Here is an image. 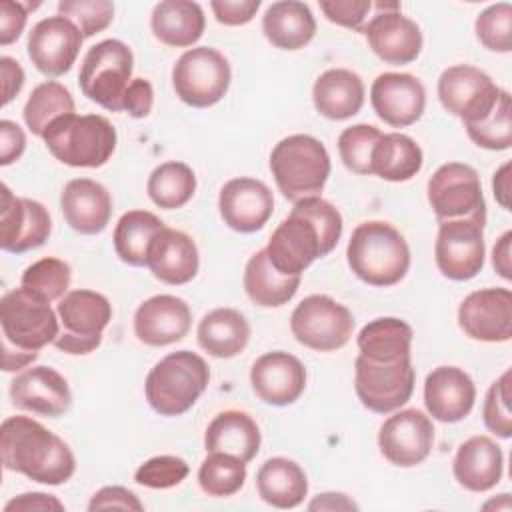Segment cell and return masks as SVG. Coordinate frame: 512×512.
Wrapping results in <instances>:
<instances>
[{"label": "cell", "instance_id": "1", "mask_svg": "<svg viewBox=\"0 0 512 512\" xmlns=\"http://www.w3.org/2000/svg\"><path fill=\"white\" fill-rule=\"evenodd\" d=\"M340 236L342 216L338 208L320 196H308L294 202L264 250L278 272L302 276L316 258L336 248Z\"/></svg>", "mask_w": 512, "mask_h": 512}, {"label": "cell", "instance_id": "2", "mask_svg": "<svg viewBox=\"0 0 512 512\" xmlns=\"http://www.w3.org/2000/svg\"><path fill=\"white\" fill-rule=\"evenodd\" d=\"M2 464L10 472L60 486L76 472V458L70 446L30 416H8L0 426Z\"/></svg>", "mask_w": 512, "mask_h": 512}, {"label": "cell", "instance_id": "3", "mask_svg": "<svg viewBox=\"0 0 512 512\" xmlns=\"http://www.w3.org/2000/svg\"><path fill=\"white\" fill-rule=\"evenodd\" d=\"M58 322L50 302L24 286L6 292L0 300L2 370L18 372L30 366L40 350L58 338Z\"/></svg>", "mask_w": 512, "mask_h": 512}, {"label": "cell", "instance_id": "4", "mask_svg": "<svg viewBox=\"0 0 512 512\" xmlns=\"http://www.w3.org/2000/svg\"><path fill=\"white\" fill-rule=\"evenodd\" d=\"M346 260L356 278L386 288L408 274L410 248L392 224L370 220L354 228L346 246Z\"/></svg>", "mask_w": 512, "mask_h": 512}, {"label": "cell", "instance_id": "5", "mask_svg": "<svg viewBox=\"0 0 512 512\" xmlns=\"http://www.w3.org/2000/svg\"><path fill=\"white\" fill-rule=\"evenodd\" d=\"M210 382L206 360L190 350L170 352L148 372L144 394L150 408L160 416H180L188 412L204 394Z\"/></svg>", "mask_w": 512, "mask_h": 512}, {"label": "cell", "instance_id": "6", "mask_svg": "<svg viewBox=\"0 0 512 512\" xmlns=\"http://www.w3.org/2000/svg\"><path fill=\"white\" fill-rule=\"evenodd\" d=\"M48 152L72 168H100L116 150V128L100 114H66L42 136Z\"/></svg>", "mask_w": 512, "mask_h": 512}, {"label": "cell", "instance_id": "7", "mask_svg": "<svg viewBox=\"0 0 512 512\" xmlns=\"http://www.w3.org/2000/svg\"><path fill=\"white\" fill-rule=\"evenodd\" d=\"M270 172L282 196L298 202L322 192L330 176V156L318 138L292 134L272 148Z\"/></svg>", "mask_w": 512, "mask_h": 512}, {"label": "cell", "instance_id": "8", "mask_svg": "<svg viewBox=\"0 0 512 512\" xmlns=\"http://www.w3.org/2000/svg\"><path fill=\"white\" fill-rule=\"evenodd\" d=\"M132 50L114 38L94 44L80 66L78 84L82 94L110 112L124 110V94L132 82Z\"/></svg>", "mask_w": 512, "mask_h": 512}, {"label": "cell", "instance_id": "9", "mask_svg": "<svg viewBox=\"0 0 512 512\" xmlns=\"http://www.w3.org/2000/svg\"><path fill=\"white\" fill-rule=\"evenodd\" d=\"M56 314L62 330L54 346L60 352L82 356L100 346L102 332L112 320V304L100 292L78 288L60 300Z\"/></svg>", "mask_w": 512, "mask_h": 512}, {"label": "cell", "instance_id": "10", "mask_svg": "<svg viewBox=\"0 0 512 512\" xmlns=\"http://www.w3.org/2000/svg\"><path fill=\"white\" fill-rule=\"evenodd\" d=\"M232 70L222 52L210 46L186 50L172 68L176 96L192 108L218 104L230 88Z\"/></svg>", "mask_w": 512, "mask_h": 512}, {"label": "cell", "instance_id": "11", "mask_svg": "<svg viewBox=\"0 0 512 512\" xmlns=\"http://www.w3.org/2000/svg\"><path fill=\"white\" fill-rule=\"evenodd\" d=\"M292 336L316 352H334L346 346L354 332L352 312L326 294L306 296L290 316Z\"/></svg>", "mask_w": 512, "mask_h": 512}, {"label": "cell", "instance_id": "12", "mask_svg": "<svg viewBox=\"0 0 512 512\" xmlns=\"http://www.w3.org/2000/svg\"><path fill=\"white\" fill-rule=\"evenodd\" d=\"M438 236L434 242L436 266L448 280L464 282L474 278L486 256L484 224L486 214L438 222Z\"/></svg>", "mask_w": 512, "mask_h": 512}, {"label": "cell", "instance_id": "13", "mask_svg": "<svg viewBox=\"0 0 512 512\" xmlns=\"http://www.w3.org/2000/svg\"><path fill=\"white\" fill-rule=\"evenodd\" d=\"M414 368L410 358L394 362H374L356 356L354 390L364 408L376 414L400 410L414 392Z\"/></svg>", "mask_w": 512, "mask_h": 512}, {"label": "cell", "instance_id": "14", "mask_svg": "<svg viewBox=\"0 0 512 512\" xmlns=\"http://www.w3.org/2000/svg\"><path fill=\"white\" fill-rule=\"evenodd\" d=\"M500 90L486 72L470 64L448 66L438 78L440 104L464 124L486 118L496 106Z\"/></svg>", "mask_w": 512, "mask_h": 512}, {"label": "cell", "instance_id": "15", "mask_svg": "<svg viewBox=\"0 0 512 512\" xmlns=\"http://www.w3.org/2000/svg\"><path fill=\"white\" fill-rule=\"evenodd\" d=\"M428 202L438 222L486 214L478 172L462 162L442 164L428 180Z\"/></svg>", "mask_w": 512, "mask_h": 512}, {"label": "cell", "instance_id": "16", "mask_svg": "<svg viewBox=\"0 0 512 512\" xmlns=\"http://www.w3.org/2000/svg\"><path fill=\"white\" fill-rule=\"evenodd\" d=\"M378 14L362 28L372 52L386 64L402 66L414 62L422 52L420 26L400 12L396 2H378Z\"/></svg>", "mask_w": 512, "mask_h": 512}, {"label": "cell", "instance_id": "17", "mask_svg": "<svg viewBox=\"0 0 512 512\" xmlns=\"http://www.w3.org/2000/svg\"><path fill=\"white\" fill-rule=\"evenodd\" d=\"M434 444L432 420L416 410L406 408L388 416L378 432L382 456L400 468H412L430 456Z\"/></svg>", "mask_w": 512, "mask_h": 512}, {"label": "cell", "instance_id": "18", "mask_svg": "<svg viewBox=\"0 0 512 512\" xmlns=\"http://www.w3.org/2000/svg\"><path fill=\"white\" fill-rule=\"evenodd\" d=\"M84 36L62 14L42 18L28 34V58L44 76L58 78L66 74L78 58Z\"/></svg>", "mask_w": 512, "mask_h": 512}, {"label": "cell", "instance_id": "19", "mask_svg": "<svg viewBox=\"0 0 512 512\" xmlns=\"http://www.w3.org/2000/svg\"><path fill=\"white\" fill-rule=\"evenodd\" d=\"M0 206V248L4 252L24 254L40 248L48 240L52 220L44 204L32 198L14 196L12 190L2 184Z\"/></svg>", "mask_w": 512, "mask_h": 512}, {"label": "cell", "instance_id": "20", "mask_svg": "<svg viewBox=\"0 0 512 512\" xmlns=\"http://www.w3.org/2000/svg\"><path fill=\"white\" fill-rule=\"evenodd\" d=\"M458 326L478 342H508L512 338V292L508 288L470 292L458 306Z\"/></svg>", "mask_w": 512, "mask_h": 512}, {"label": "cell", "instance_id": "21", "mask_svg": "<svg viewBox=\"0 0 512 512\" xmlns=\"http://www.w3.org/2000/svg\"><path fill=\"white\" fill-rule=\"evenodd\" d=\"M370 104L384 124L406 128L424 114L426 88L412 74L384 72L370 86Z\"/></svg>", "mask_w": 512, "mask_h": 512}, {"label": "cell", "instance_id": "22", "mask_svg": "<svg viewBox=\"0 0 512 512\" xmlns=\"http://www.w3.org/2000/svg\"><path fill=\"white\" fill-rule=\"evenodd\" d=\"M218 210L228 228L240 234H252L270 220L274 196L262 180L240 176L220 188Z\"/></svg>", "mask_w": 512, "mask_h": 512}, {"label": "cell", "instance_id": "23", "mask_svg": "<svg viewBox=\"0 0 512 512\" xmlns=\"http://www.w3.org/2000/svg\"><path fill=\"white\" fill-rule=\"evenodd\" d=\"M250 386L264 404L288 406L306 388V368L288 352H266L250 368Z\"/></svg>", "mask_w": 512, "mask_h": 512}, {"label": "cell", "instance_id": "24", "mask_svg": "<svg viewBox=\"0 0 512 512\" xmlns=\"http://www.w3.org/2000/svg\"><path fill=\"white\" fill-rule=\"evenodd\" d=\"M12 404L20 410L58 418L72 404V392L66 378L50 366H32L22 370L10 382Z\"/></svg>", "mask_w": 512, "mask_h": 512}, {"label": "cell", "instance_id": "25", "mask_svg": "<svg viewBox=\"0 0 512 512\" xmlns=\"http://www.w3.org/2000/svg\"><path fill=\"white\" fill-rule=\"evenodd\" d=\"M192 326L190 306L172 294H156L134 312L136 338L152 348L180 342Z\"/></svg>", "mask_w": 512, "mask_h": 512}, {"label": "cell", "instance_id": "26", "mask_svg": "<svg viewBox=\"0 0 512 512\" xmlns=\"http://www.w3.org/2000/svg\"><path fill=\"white\" fill-rule=\"evenodd\" d=\"M476 400L472 378L458 366H438L424 380V404L428 414L446 424L464 420Z\"/></svg>", "mask_w": 512, "mask_h": 512}, {"label": "cell", "instance_id": "27", "mask_svg": "<svg viewBox=\"0 0 512 512\" xmlns=\"http://www.w3.org/2000/svg\"><path fill=\"white\" fill-rule=\"evenodd\" d=\"M60 210L66 224L84 236L100 234L112 216L110 192L96 180L74 178L64 184Z\"/></svg>", "mask_w": 512, "mask_h": 512}, {"label": "cell", "instance_id": "28", "mask_svg": "<svg viewBox=\"0 0 512 512\" xmlns=\"http://www.w3.org/2000/svg\"><path fill=\"white\" fill-rule=\"evenodd\" d=\"M200 266V256L194 240L174 228H164L156 234L148 250V268L164 284H188Z\"/></svg>", "mask_w": 512, "mask_h": 512}, {"label": "cell", "instance_id": "29", "mask_svg": "<svg viewBox=\"0 0 512 512\" xmlns=\"http://www.w3.org/2000/svg\"><path fill=\"white\" fill-rule=\"evenodd\" d=\"M452 472L456 482L470 492L492 490L504 472V454L488 436H472L456 450Z\"/></svg>", "mask_w": 512, "mask_h": 512}, {"label": "cell", "instance_id": "30", "mask_svg": "<svg viewBox=\"0 0 512 512\" xmlns=\"http://www.w3.org/2000/svg\"><path fill=\"white\" fill-rule=\"evenodd\" d=\"M312 102L320 116L328 120H348L364 106V82L352 70L330 68L316 78Z\"/></svg>", "mask_w": 512, "mask_h": 512}, {"label": "cell", "instance_id": "31", "mask_svg": "<svg viewBox=\"0 0 512 512\" xmlns=\"http://www.w3.org/2000/svg\"><path fill=\"white\" fill-rule=\"evenodd\" d=\"M260 442L262 436L258 424L252 416L240 410H224L216 414L204 432L206 452H226L246 464L256 458Z\"/></svg>", "mask_w": 512, "mask_h": 512}, {"label": "cell", "instance_id": "32", "mask_svg": "<svg viewBox=\"0 0 512 512\" xmlns=\"http://www.w3.org/2000/svg\"><path fill=\"white\" fill-rule=\"evenodd\" d=\"M266 40L280 50H300L312 42L316 20L308 4L298 0L272 2L262 16Z\"/></svg>", "mask_w": 512, "mask_h": 512}, {"label": "cell", "instance_id": "33", "mask_svg": "<svg viewBox=\"0 0 512 512\" xmlns=\"http://www.w3.org/2000/svg\"><path fill=\"white\" fill-rule=\"evenodd\" d=\"M150 28L162 44L172 48H188L202 38L206 18L198 2L164 0L154 6Z\"/></svg>", "mask_w": 512, "mask_h": 512}, {"label": "cell", "instance_id": "34", "mask_svg": "<svg viewBox=\"0 0 512 512\" xmlns=\"http://www.w3.org/2000/svg\"><path fill=\"white\" fill-rule=\"evenodd\" d=\"M258 496L274 508H296L308 494V478L302 466L290 458H268L256 474Z\"/></svg>", "mask_w": 512, "mask_h": 512}, {"label": "cell", "instance_id": "35", "mask_svg": "<svg viewBox=\"0 0 512 512\" xmlns=\"http://www.w3.org/2000/svg\"><path fill=\"white\" fill-rule=\"evenodd\" d=\"M196 338L200 348L210 356L234 358L250 340V324L234 308H214L202 316Z\"/></svg>", "mask_w": 512, "mask_h": 512}, {"label": "cell", "instance_id": "36", "mask_svg": "<svg viewBox=\"0 0 512 512\" xmlns=\"http://www.w3.org/2000/svg\"><path fill=\"white\" fill-rule=\"evenodd\" d=\"M300 286V276H288L278 272L266 250H258L250 256L244 268V290L248 298L262 308H278L294 298Z\"/></svg>", "mask_w": 512, "mask_h": 512}, {"label": "cell", "instance_id": "37", "mask_svg": "<svg viewBox=\"0 0 512 512\" xmlns=\"http://www.w3.org/2000/svg\"><path fill=\"white\" fill-rule=\"evenodd\" d=\"M412 328L408 322L384 316L368 322L356 336L360 356L374 362H394L410 358Z\"/></svg>", "mask_w": 512, "mask_h": 512}, {"label": "cell", "instance_id": "38", "mask_svg": "<svg viewBox=\"0 0 512 512\" xmlns=\"http://www.w3.org/2000/svg\"><path fill=\"white\" fill-rule=\"evenodd\" d=\"M424 164L422 148L406 134H382L372 150V174L388 182L414 178Z\"/></svg>", "mask_w": 512, "mask_h": 512}, {"label": "cell", "instance_id": "39", "mask_svg": "<svg viewBox=\"0 0 512 512\" xmlns=\"http://www.w3.org/2000/svg\"><path fill=\"white\" fill-rule=\"evenodd\" d=\"M164 222L148 210H128L116 222L112 242L116 256L130 266H148V250Z\"/></svg>", "mask_w": 512, "mask_h": 512}, {"label": "cell", "instance_id": "40", "mask_svg": "<svg viewBox=\"0 0 512 512\" xmlns=\"http://www.w3.org/2000/svg\"><path fill=\"white\" fill-rule=\"evenodd\" d=\"M146 192L158 208L176 210L192 200L196 192V176L184 162H164L148 176Z\"/></svg>", "mask_w": 512, "mask_h": 512}, {"label": "cell", "instance_id": "41", "mask_svg": "<svg viewBox=\"0 0 512 512\" xmlns=\"http://www.w3.org/2000/svg\"><path fill=\"white\" fill-rule=\"evenodd\" d=\"M66 114H74V98L70 90L56 80H46L38 84L30 92L22 110L28 130L40 138L54 120Z\"/></svg>", "mask_w": 512, "mask_h": 512}, {"label": "cell", "instance_id": "42", "mask_svg": "<svg viewBox=\"0 0 512 512\" xmlns=\"http://www.w3.org/2000/svg\"><path fill=\"white\" fill-rule=\"evenodd\" d=\"M246 482V462L226 452H208L198 468V484L204 494L234 496Z\"/></svg>", "mask_w": 512, "mask_h": 512}, {"label": "cell", "instance_id": "43", "mask_svg": "<svg viewBox=\"0 0 512 512\" xmlns=\"http://www.w3.org/2000/svg\"><path fill=\"white\" fill-rule=\"evenodd\" d=\"M70 280H72V270L68 262L46 256L32 262L22 272L20 286H24L26 290L40 296L46 302H54V300H62L68 294Z\"/></svg>", "mask_w": 512, "mask_h": 512}, {"label": "cell", "instance_id": "44", "mask_svg": "<svg viewBox=\"0 0 512 512\" xmlns=\"http://www.w3.org/2000/svg\"><path fill=\"white\" fill-rule=\"evenodd\" d=\"M468 138L486 150H508L512 146V104L510 94L500 90L492 112L480 122L464 124Z\"/></svg>", "mask_w": 512, "mask_h": 512}, {"label": "cell", "instance_id": "45", "mask_svg": "<svg viewBox=\"0 0 512 512\" xmlns=\"http://www.w3.org/2000/svg\"><path fill=\"white\" fill-rule=\"evenodd\" d=\"M382 132L370 124H354L338 136V152L342 164L360 176L372 174V150Z\"/></svg>", "mask_w": 512, "mask_h": 512}, {"label": "cell", "instance_id": "46", "mask_svg": "<svg viewBox=\"0 0 512 512\" xmlns=\"http://www.w3.org/2000/svg\"><path fill=\"white\" fill-rule=\"evenodd\" d=\"M476 38L480 44L492 52L512 50V6L508 2H498L482 10L474 24Z\"/></svg>", "mask_w": 512, "mask_h": 512}, {"label": "cell", "instance_id": "47", "mask_svg": "<svg viewBox=\"0 0 512 512\" xmlns=\"http://www.w3.org/2000/svg\"><path fill=\"white\" fill-rule=\"evenodd\" d=\"M58 12L68 18L84 38L106 30L114 20V4L108 0H60Z\"/></svg>", "mask_w": 512, "mask_h": 512}, {"label": "cell", "instance_id": "48", "mask_svg": "<svg viewBox=\"0 0 512 512\" xmlns=\"http://www.w3.org/2000/svg\"><path fill=\"white\" fill-rule=\"evenodd\" d=\"M510 378L512 372L506 370L496 382L490 384L484 406L482 418L484 426L496 434L498 438L508 440L512 436V410H510Z\"/></svg>", "mask_w": 512, "mask_h": 512}, {"label": "cell", "instance_id": "49", "mask_svg": "<svg viewBox=\"0 0 512 512\" xmlns=\"http://www.w3.org/2000/svg\"><path fill=\"white\" fill-rule=\"evenodd\" d=\"M190 472V466L180 456L162 454L148 458L142 462L134 472V482L152 488V490H166L178 486Z\"/></svg>", "mask_w": 512, "mask_h": 512}, {"label": "cell", "instance_id": "50", "mask_svg": "<svg viewBox=\"0 0 512 512\" xmlns=\"http://www.w3.org/2000/svg\"><path fill=\"white\" fill-rule=\"evenodd\" d=\"M372 8L370 0H322L320 10L332 24L362 32L364 20Z\"/></svg>", "mask_w": 512, "mask_h": 512}, {"label": "cell", "instance_id": "51", "mask_svg": "<svg viewBox=\"0 0 512 512\" xmlns=\"http://www.w3.org/2000/svg\"><path fill=\"white\" fill-rule=\"evenodd\" d=\"M88 510L96 512V510H144V504L140 502V498L124 488V486H104L98 492L92 494L90 502H88Z\"/></svg>", "mask_w": 512, "mask_h": 512}, {"label": "cell", "instance_id": "52", "mask_svg": "<svg viewBox=\"0 0 512 512\" xmlns=\"http://www.w3.org/2000/svg\"><path fill=\"white\" fill-rule=\"evenodd\" d=\"M260 4V0H212L210 8L220 24L242 26L256 16Z\"/></svg>", "mask_w": 512, "mask_h": 512}, {"label": "cell", "instance_id": "53", "mask_svg": "<svg viewBox=\"0 0 512 512\" xmlns=\"http://www.w3.org/2000/svg\"><path fill=\"white\" fill-rule=\"evenodd\" d=\"M30 6L22 2L2 0L0 2V44L8 46L20 38L28 20Z\"/></svg>", "mask_w": 512, "mask_h": 512}, {"label": "cell", "instance_id": "54", "mask_svg": "<svg viewBox=\"0 0 512 512\" xmlns=\"http://www.w3.org/2000/svg\"><path fill=\"white\" fill-rule=\"evenodd\" d=\"M154 88L146 78H134L124 94V110L132 118H146L152 112Z\"/></svg>", "mask_w": 512, "mask_h": 512}, {"label": "cell", "instance_id": "55", "mask_svg": "<svg viewBox=\"0 0 512 512\" xmlns=\"http://www.w3.org/2000/svg\"><path fill=\"white\" fill-rule=\"evenodd\" d=\"M26 150V134L12 120H0V166H10Z\"/></svg>", "mask_w": 512, "mask_h": 512}, {"label": "cell", "instance_id": "56", "mask_svg": "<svg viewBox=\"0 0 512 512\" xmlns=\"http://www.w3.org/2000/svg\"><path fill=\"white\" fill-rule=\"evenodd\" d=\"M62 512L64 504L52 496V494H44V492H24L18 494L16 498L8 500L4 506V512Z\"/></svg>", "mask_w": 512, "mask_h": 512}, {"label": "cell", "instance_id": "57", "mask_svg": "<svg viewBox=\"0 0 512 512\" xmlns=\"http://www.w3.org/2000/svg\"><path fill=\"white\" fill-rule=\"evenodd\" d=\"M0 74H2V106L10 104L14 96L24 86V70L20 62H16L10 56L0 58Z\"/></svg>", "mask_w": 512, "mask_h": 512}, {"label": "cell", "instance_id": "58", "mask_svg": "<svg viewBox=\"0 0 512 512\" xmlns=\"http://www.w3.org/2000/svg\"><path fill=\"white\" fill-rule=\"evenodd\" d=\"M492 266L494 270L504 278H512V232L506 230L492 250Z\"/></svg>", "mask_w": 512, "mask_h": 512}, {"label": "cell", "instance_id": "59", "mask_svg": "<svg viewBox=\"0 0 512 512\" xmlns=\"http://www.w3.org/2000/svg\"><path fill=\"white\" fill-rule=\"evenodd\" d=\"M308 510H358V504L342 492H324L308 504Z\"/></svg>", "mask_w": 512, "mask_h": 512}, {"label": "cell", "instance_id": "60", "mask_svg": "<svg viewBox=\"0 0 512 512\" xmlns=\"http://www.w3.org/2000/svg\"><path fill=\"white\" fill-rule=\"evenodd\" d=\"M492 190L496 202L504 208L510 210V162L502 164L492 178Z\"/></svg>", "mask_w": 512, "mask_h": 512}]
</instances>
